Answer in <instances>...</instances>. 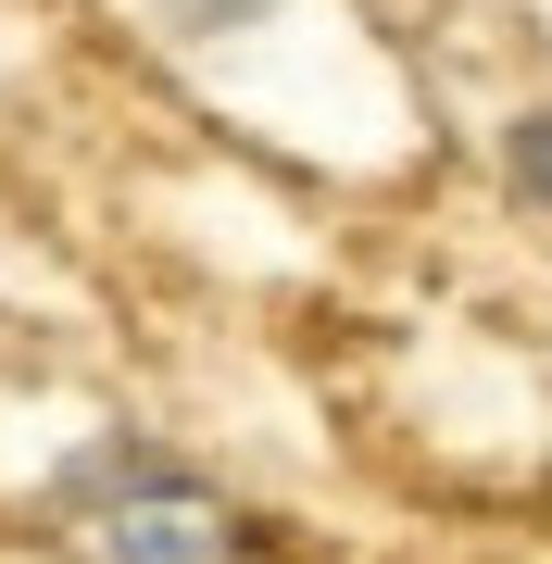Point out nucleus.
<instances>
[{
	"label": "nucleus",
	"instance_id": "nucleus-1",
	"mask_svg": "<svg viewBox=\"0 0 552 564\" xmlns=\"http://www.w3.org/2000/svg\"><path fill=\"white\" fill-rule=\"evenodd\" d=\"M63 514H76L88 564H264L251 527L226 514L202 477H176V464H151V452H88L76 489H63Z\"/></svg>",
	"mask_w": 552,
	"mask_h": 564
},
{
	"label": "nucleus",
	"instance_id": "nucleus-2",
	"mask_svg": "<svg viewBox=\"0 0 552 564\" xmlns=\"http://www.w3.org/2000/svg\"><path fill=\"white\" fill-rule=\"evenodd\" d=\"M515 188H528V202H552V113L515 126Z\"/></svg>",
	"mask_w": 552,
	"mask_h": 564
}]
</instances>
